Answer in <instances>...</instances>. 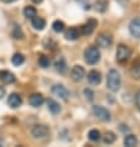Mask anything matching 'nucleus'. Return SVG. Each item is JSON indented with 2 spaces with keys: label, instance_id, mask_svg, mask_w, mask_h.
Instances as JSON below:
<instances>
[{
  "label": "nucleus",
  "instance_id": "f257e3e1",
  "mask_svg": "<svg viewBox=\"0 0 140 147\" xmlns=\"http://www.w3.org/2000/svg\"><path fill=\"white\" fill-rule=\"evenodd\" d=\"M122 84V78L118 71L115 69H110L107 76V87L112 92H118Z\"/></svg>",
  "mask_w": 140,
  "mask_h": 147
},
{
  "label": "nucleus",
  "instance_id": "f03ea898",
  "mask_svg": "<svg viewBox=\"0 0 140 147\" xmlns=\"http://www.w3.org/2000/svg\"><path fill=\"white\" fill-rule=\"evenodd\" d=\"M84 59L88 64H96L101 59V52L96 46H89L84 50Z\"/></svg>",
  "mask_w": 140,
  "mask_h": 147
},
{
  "label": "nucleus",
  "instance_id": "7ed1b4c3",
  "mask_svg": "<svg viewBox=\"0 0 140 147\" xmlns=\"http://www.w3.org/2000/svg\"><path fill=\"white\" fill-rule=\"evenodd\" d=\"M131 56V50L130 47L125 46V45H119L117 48V61L119 63H124Z\"/></svg>",
  "mask_w": 140,
  "mask_h": 147
},
{
  "label": "nucleus",
  "instance_id": "20e7f679",
  "mask_svg": "<svg viewBox=\"0 0 140 147\" xmlns=\"http://www.w3.org/2000/svg\"><path fill=\"white\" fill-rule=\"evenodd\" d=\"M48 134H50V129L45 125H35L31 129V135L34 138H45Z\"/></svg>",
  "mask_w": 140,
  "mask_h": 147
},
{
  "label": "nucleus",
  "instance_id": "39448f33",
  "mask_svg": "<svg viewBox=\"0 0 140 147\" xmlns=\"http://www.w3.org/2000/svg\"><path fill=\"white\" fill-rule=\"evenodd\" d=\"M93 114L103 121H110V119H112L110 117V113L108 110L103 107H99V105H94L93 107Z\"/></svg>",
  "mask_w": 140,
  "mask_h": 147
},
{
  "label": "nucleus",
  "instance_id": "423d86ee",
  "mask_svg": "<svg viewBox=\"0 0 140 147\" xmlns=\"http://www.w3.org/2000/svg\"><path fill=\"white\" fill-rule=\"evenodd\" d=\"M112 42H113V37L109 34H107V32H102V34L98 35V37H97V43L99 47L107 48L112 45Z\"/></svg>",
  "mask_w": 140,
  "mask_h": 147
},
{
  "label": "nucleus",
  "instance_id": "0eeeda50",
  "mask_svg": "<svg viewBox=\"0 0 140 147\" xmlns=\"http://www.w3.org/2000/svg\"><path fill=\"white\" fill-rule=\"evenodd\" d=\"M129 32L135 38H140V19L135 18L129 24Z\"/></svg>",
  "mask_w": 140,
  "mask_h": 147
},
{
  "label": "nucleus",
  "instance_id": "6e6552de",
  "mask_svg": "<svg viewBox=\"0 0 140 147\" xmlns=\"http://www.w3.org/2000/svg\"><path fill=\"white\" fill-rule=\"evenodd\" d=\"M84 74H86V72L82 66H75L71 71V78L75 82H81L84 78Z\"/></svg>",
  "mask_w": 140,
  "mask_h": 147
},
{
  "label": "nucleus",
  "instance_id": "1a4fd4ad",
  "mask_svg": "<svg viewBox=\"0 0 140 147\" xmlns=\"http://www.w3.org/2000/svg\"><path fill=\"white\" fill-rule=\"evenodd\" d=\"M51 90H52V93L55 94V95L61 98V99H66V98L68 96V90L63 87L62 84H55L52 87Z\"/></svg>",
  "mask_w": 140,
  "mask_h": 147
},
{
  "label": "nucleus",
  "instance_id": "9d476101",
  "mask_svg": "<svg viewBox=\"0 0 140 147\" xmlns=\"http://www.w3.org/2000/svg\"><path fill=\"white\" fill-rule=\"evenodd\" d=\"M7 104H9L13 109H16V108H19L20 105L22 104V99H21V96H20L19 94L13 93V94H10V95H9V99H7Z\"/></svg>",
  "mask_w": 140,
  "mask_h": 147
},
{
  "label": "nucleus",
  "instance_id": "9b49d317",
  "mask_svg": "<svg viewBox=\"0 0 140 147\" xmlns=\"http://www.w3.org/2000/svg\"><path fill=\"white\" fill-rule=\"evenodd\" d=\"M96 26H97V21H96V20H93V19L88 20V21L86 22L83 26H82V34L86 35V36L90 35V34H92V32L94 31Z\"/></svg>",
  "mask_w": 140,
  "mask_h": 147
},
{
  "label": "nucleus",
  "instance_id": "f8f14e48",
  "mask_svg": "<svg viewBox=\"0 0 140 147\" xmlns=\"http://www.w3.org/2000/svg\"><path fill=\"white\" fill-rule=\"evenodd\" d=\"M0 80L4 82L5 84H11L16 80L15 76L9 71H0Z\"/></svg>",
  "mask_w": 140,
  "mask_h": 147
},
{
  "label": "nucleus",
  "instance_id": "ddd939ff",
  "mask_svg": "<svg viewBox=\"0 0 140 147\" xmlns=\"http://www.w3.org/2000/svg\"><path fill=\"white\" fill-rule=\"evenodd\" d=\"M42 103H43V96L41 95V94L35 93V94H32V95H30V98H29V104L34 108H37V107H40V105H42Z\"/></svg>",
  "mask_w": 140,
  "mask_h": 147
},
{
  "label": "nucleus",
  "instance_id": "4468645a",
  "mask_svg": "<svg viewBox=\"0 0 140 147\" xmlns=\"http://www.w3.org/2000/svg\"><path fill=\"white\" fill-rule=\"evenodd\" d=\"M88 82L90 84H93V85H98L101 83V80H102V74L98 71H90L88 73Z\"/></svg>",
  "mask_w": 140,
  "mask_h": 147
},
{
  "label": "nucleus",
  "instance_id": "2eb2a0df",
  "mask_svg": "<svg viewBox=\"0 0 140 147\" xmlns=\"http://www.w3.org/2000/svg\"><path fill=\"white\" fill-rule=\"evenodd\" d=\"M31 20H32V22H31L32 27H34L35 30L41 31V30H43L45 28V26H46V21H45V19L40 18V16H35V18H32Z\"/></svg>",
  "mask_w": 140,
  "mask_h": 147
},
{
  "label": "nucleus",
  "instance_id": "dca6fc26",
  "mask_svg": "<svg viewBox=\"0 0 140 147\" xmlns=\"http://www.w3.org/2000/svg\"><path fill=\"white\" fill-rule=\"evenodd\" d=\"M65 37L68 41H75L80 37V31H78V28H76V27H69L68 30L66 31Z\"/></svg>",
  "mask_w": 140,
  "mask_h": 147
},
{
  "label": "nucleus",
  "instance_id": "f3484780",
  "mask_svg": "<svg viewBox=\"0 0 140 147\" xmlns=\"http://www.w3.org/2000/svg\"><path fill=\"white\" fill-rule=\"evenodd\" d=\"M130 74L134 79H140V61L139 59H135L134 63L131 64Z\"/></svg>",
  "mask_w": 140,
  "mask_h": 147
},
{
  "label": "nucleus",
  "instance_id": "a211bd4d",
  "mask_svg": "<svg viewBox=\"0 0 140 147\" xmlns=\"http://www.w3.org/2000/svg\"><path fill=\"white\" fill-rule=\"evenodd\" d=\"M47 107H48V110H50L53 115H56V114H58L61 111V105L53 99L47 100Z\"/></svg>",
  "mask_w": 140,
  "mask_h": 147
},
{
  "label": "nucleus",
  "instance_id": "6ab92c4d",
  "mask_svg": "<svg viewBox=\"0 0 140 147\" xmlns=\"http://www.w3.org/2000/svg\"><path fill=\"white\" fill-rule=\"evenodd\" d=\"M55 67L58 73H65L66 69H67V64H66V61L63 58H58L55 62Z\"/></svg>",
  "mask_w": 140,
  "mask_h": 147
},
{
  "label": "nucleus",
  "instance_id": "aec40b11",
  "mask_svg": "<svg viewBox=\"0 0 140 147\" xmlns=\"http://www.w3.org/2000/svg\"><path fill=\"white\" fill-rule=\"evenodd\" d=\"M94 6H96V10L98 13H104L108 7V0H97Z\"/></svg>",
  "mask_w": 140,
  "mask_h": 147
},
{
  "label": "nucleus",
  "instance_id": "412c9836",
  "mask_svg": "<svg viewBox=\"0 0 140 147\" xmlns=\"http://www.w3.org/2000/svg\"><path fill=\"white\" fill-rule=\"evenodd\" d=\"M11 62H13L14 66H21V64L25 62V57L21 53H15L11 58Z\"/></svg>",
  "mask_w": 140,
  "mask_h": 147
},
{
  "label": "nucleus",
  "instance_id": "4be33fe9",
  "mask_svg": "<svg viewBox=\"0 0 140 147\" xmlns=\"http://www.w3.org/2000/svg\"><path fill=\"white\" fill-rule=\"evenodd\" d=\"M115 135H114V132H112V131H108V132H105V135L103 136V142H104L105 145H112L113 142L115 141Z\"/></svg>",
  "mask_w": 140,
  "mask_h": 147
},
{
  "label": "nucleus",
  "instance_id": "5701e85b",
  "mask_svg": "<svg viewBox=\"0 0 140 147\" xmlns=\"http://www.w3.org/2000/svg\"><path fill=\"white\" fill-rule=\"evenodd\" d=\"M137 142H138V140L134 135H126L125 138H124V145L128 147H134L137 145Z\"/></svg>",
  "mask_w": 140,
  "mask_h": 147
},
{
  "label": "nucleus",
  "instance_id": "b1692460",
  "mask_svg": "<svg viewBox=\"0 0 140 147\" xmlns=\"http://www.w3.org/2000/svg\"><path fill=\"white\" fill-rule=\"evenodd\" d=\"M50 58H48L47 56H45V55H41L39 57V66L41 68H48L50 67Z\"/></svg>",
  "mask_w": 140,
  "mask_h": 147
},
{
  "label": "nucleus",
  "instance_id": "393cba45",
  "mask_svg": "<svg viewBox=\"0 0 140 147\" xmlns=\"http://www.w3.org/2000/svg\"><path fill=\"white\" fill-rule=\"evenodd\" d=\"M24 15H25V18L27 19H32V18H35L36 16V9L34 6H26L25 9H24Z\"/></svg>",
  "mask_w": 140,
  "mask_h": 147
},
{
  "label": "nucleus",
  "instance_id": "a878e982",
  "mask_svg": "<svg viewBox=\"0 0 140 147\" xmlns=\"http://www.w3.org/2000/svg\"><path fill=\"white\" fill-rule=\"evenodd\" d=\"M52 28L55 32L60 34V32H62L65 30V24L62 21H60V20H56V21H53V24H52Z\"/></svg>",
  "mask_w": 140,
  "mask_h": 147
},
{
  "label": "nucleus",
  "instance_id": "bb28decb",
  "mask_svg": "<svg viewBox=\"0 0 140 147\" xmlns=\"http://www.w3.org/2000/svg\"><path fill=\"white\" fill-rule=\"evenodd\" d=\"M88 138L90 141H99L101 140V132L96 129L90 130V131L88 132Z\"/></svg>",
  "mask_w": 140,
  "mask_h": 147
},
{
  "label": "nucleus",
  "instance_id": "cd10ccee",
  "mask_svg": "<svg viewBox=\"0 0 140 147\" xmlns=\"http://www.w3.org/2000/svg\"><path fill=\"white\" fill-rule=\"evenodd\" d=\"M13 36H14L15 38H22L24 34H22L21 27L18 26V25H15V26H14V30H13Z\"/></svg>",
  "mask_w": 140,
  "mask_h": 147
},
{
  "label": "nucleus",
  "instance_id": "c85d7f7f",
  "mask_svg": "<svg viewBox=\"0 0 140 147\" xmlns=\"http://www.w3.org/2000/svg\"><path fill=\"white\" fill-rule=\"evenodd\" d=\"M84 96L87 98V100H93V98H94V93L90 90V89H88V88H86L84 89Z\"/></svg>",
  "mask_w": 140,
  "mask_h": 147
},
{
  "label": "nucleus",
  "instance_id": "c756f323",
  "mask_svg": "<svg viewBox=\"0 0 140 147\" xmlns=\"http://www.w3.org/2000/svg\"><path fill=\"white\" fill-rule=\"evenodd\" d=\"M135 103H137V107L140 111V90L137 93V95H135Z\"/></svg>",
  "mask_w": 140,
  "mask_h": 147
},
{
  "label": "nucleus",
  "instance_id": "7c9ffc66",
  "mask_svg": "<svg viewBox=\"0 0 140 147\" xmlns=\"http://www.w3.org/2000/svg\"><path fill=\"white\" fill-rule=\"evenodd\" d=\"M4 95H5V89H4V87L0 85V99H1Z\"/></svg>",
  "mask_w": 140,
  "mask_h": 147
},
{
  "label": "nucleus",
  "instance_id": "2f4dec72",
  "mask_svg": "<svg viewBox=\"0 0 140 147\" xmlns=\"http://www.w3.org/2000/svg\"><path fill=\"white\" fill-rule=\"evenodd\" d=\"M4 3H6V4H10V3H14V1H16V0H3Z\"/></svg>",
  "mask_w": 140,
  "mask_h": 147
},
{
  "label": "nucleus",
  "instance_id": "473e14b6",
  "mask_svg": "<svg viewBox=\"0 0 140 147\" xmlns=\"http://www.w3.org/2000/svg\"><path fill=\"white\" fill-rule=\"evenodd\" d=\"M35 4H40V3H42V0H32Z\"/></svg>",
  "mask_w": 140,
  "mask_h": 147
}]
</instances>
